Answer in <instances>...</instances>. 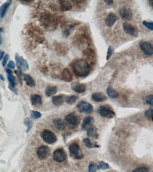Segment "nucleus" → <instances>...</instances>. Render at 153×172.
Masks as SVG:
<instances>
[{"instance_id": "0eeeda50", "label": "nucleus", "mask_w": 153, "mask_h": 172, "mask_svg": "<svg viewBox=\"0 0 153 172\" xmlns=\"http://www.w3.org/2000/svg\"><path fill=\"white\" fill-rule=\"evenodd\" d=\"M53 158L56 162H62L66 160L67 159V154L63 149L58 148L54 152Z\"/></svg>"}, {"instance_id": "4468645a", "label": "nucleus", "mask_w": 153, "mask_h": 172, "mask_svg": "<svg viewBox=\"0 0 153 172\" xmlns=\"http://www.w3.org/2000/svg\"><path fill=\"white\" fill-rule=\"evenodd\" d=\"M54 125L56 128L59 130H64L66 127V125L64 121L60 118H56L53 121Z\"/></svg>"}, {"instance_id": "20e7f679", "label": "nucleus", "mask_w": 153, "mask_h": 172, "mask_svg": "<svg viewBox=\"0 0 153 172\" xmlns=\"http://www.w3.org/2000/svg\"><path fill=\"white\" fill-rule=\"evenodd\" d=\"M42 139L48 144H52L56 141L57 137L55 134L48 130H45L42 131L41 134Z\"/></svg>"}, {"instance_id": "2f4dec72", "label": "nucleus", "mask_w": 153, "mask_h": 172, "mask_svg": "<svg viewBox=\"0 0 153 172\" xmlns=\"http://www.w3.org/2000/svg\"><path fill=\"white\" fill-rule=\"evenodd\" d=\"M24 124L27 127V132H28V131H29L31 129L32 127V122L30 119L27 118L25 119Z\"/></svg>"}, {"instance_id": "423d86ee", "label": "nucleus", "mask_w": 153, "mask_h": 172, "mask_svg": "<svg viewBox=\"0 0 153 172\" xmlns=\"http://www.w3.org/2000/svg\"><path fill=\"white\" fill-rule=\"evenodd\" d=\"M76 107L79 112L85 114H91L93 113L94 109V107L90 103L85 101H81L79 102Z\"/></svg>"}, {"instance_id": "c85d7f7f", "label": "nucleus", "mask_w": 153, "mask_h": 172, "mask_svg": "<svg viewBox=\"0 0 153 172\" xmlns=\"http://www.w3.org/2000/svg\"><path fill=\"white\" fill-rule=\"evenodd\" d=\"M7 78L10 83V85L12 87H15L17 84V81L15 76L13 75H8Z\"/></svg>"}, {"instance_id": "a18cd8bd", "label": "nucleus", "mask_w": 153, "mask_h": 172, "mask_svg": "<svg viewBox=\"0 0 153 172\" xmlns=\"http://www.w3.org/2000/svg\"><path fill=\"white\" fill-rule=\"evenodd\" d=\"M105 2L107 4V5H111L113 4V1H111V0H107V1H105Z\"/></svg>"}, {"instance_id": "a211bd4d", "label": "nucleus", "mask_w": 153, "mask_h": 172, "mask_svg": "<svg viewBox=\"0 0 153 172\" xmlns=\"http://www.w3.org/2000/svg\"><path fill=\"white\" fill-rule=\"evenodd\" d=\"M65 98V97L63 95L54 96L52 97V102L56 106H60L64 102Z\"/></svg>"}, {"instance_id": "a19ab883", "label": "nucleus", "mask_w": 153, "mask_h": 172, "mask_svg": "<svg viewBox=\"0 0 153 172\" xmlns=\"http://www.w3.org/2000/svg\"><path fill=\"white\" fill-rule=\"evenodd\" d=\"M15 67V64L13 61H9L8 65H7V67L8 68L11 69H14Z\"/></svg>"}, {"instance_id": "aec40b11", "label": "nucleus", "mask_w": 153, "mask_h": 172, "mask_svg": "<svg viewBox=\"0 0 153 172\" xmlns=\"http://www.w3.org/2000/svg\"><path fill=\"white\" fill-rule=\"evenodd\" d=\"M94 123V119L92 117H87L85 118L82 124V129L85 130L88 127L93 125Z\"/></svg>"}, {"instance_id": "b1692460", "label": "nucleus", "mask_w": 153, "mask_h": 172, "mask_svg": "<svg viewBox=\"0 0 153 172\" xmlns=\"http://www.w3.org/2000/svg\"><path fill=\"white\" fill-rule=\"evenodd\" d=\"M57 92V88L56 86H49L46 88L45 93L47 96H52Z\"/></svg>"}, {"instance_id": "f704fd0d", "label": "nucleus", "mask_w": 153, "mask_h": 172, "mask_svg": "<svg viewBox=\"0 0 153 172\" xmlns=\"http://www.w3.org/2000/svg\"><path fill=\"white\" fill-rule=\"evenodd\" d=\"M145 101L148 104L151 106L153 105V95H148L145 97Z\"/></svg>"}, {"instance_id": "79ce46f5", "label": "nucleus", "mask_w": 153, "mask_h": 172, "mask_svg": "<svg viewBox=\"0 0 153 172\" xmlns=\"http://www.w3.org/2000/svg\"><path fill=\"white\" fill-rule=\"evenodd\" d=\"M9 88L11 91H13V93H14L15 94L17 93V90L15 88V87H12V86L9 85Z\"/></svg>"}, {"instance_id": "9b49d317", "label": "nucleus", "mask_w": 153, "mask_h": 172, "mask_svg": "<svg viewBox=\"0 0 153 172\" xmlns=\"http://www.w3.org/2000/svg\"><path fill=\"white\" fill-rule=\"evenodd\" d=\"M140 48L145 54L149 56L153 54V47L150 43L148 42H143L140 44Z\"/></svg>"}, {"instance_id": "f03ea898", "label": "nucleus", "mask_w": 153, "mask_h": 172, "mask_svg": "<svg viewBox=\"0 0 153 172\" xmlns=\"http://www.w3.org/2000/svg\"><path fill=\"white\" fill-rule=\"evenodd\" d=\"M65 123L70 129L76 128L80 124V118L76 112H71L65 118Z\"/></svg>"}, {"instance_id": "1a4fd4ad", "label": "nucleus", "mask_w": 153, "mask_h": 172, "mask_svg": "<svg viewBox=\"0 0 153 172\" xmlns=\"http://www.w3.org/2000/svg\"><path fill=\"white\" fill-rule=\"evenodd\" d=\"M15 59L19 69L24 71H26L28 69L29 65L28 63L22 56H20L18 54H16Z\"/></svg>"}, {"instance_id": "393cba45", "label": "nucleus", "mask_w": 153, "mask_h": 172, "mask_svg": "<svg viewBox=\"0 0 153 172\" xmlns=\"http://www.w3.org/2000/svg\"><path fill=\"white\" fill-rule=\"evenodd\" d=\"M107 94L110 98L115 99L119 96V94L117 91L111 87H109L107 89Z\"/></svg>"}, {"instance_id": "2eb2a0df", "label": "nucleus", "mask_w": 153, "mask_h": 172, "mask_svg": "<svg viewBox=\"0 0 153 172\" xmlns=\"http://www.w3.org/2000/svg\"><path fill=\"white\" fill-rule=\"evenodd\" d=\"M61 78L65 82H71L73 80V75L68 69L65 68L63 70L61 75Z\"/></svg>"}, {"instance_id": "7c9ffc66", "label": "nucleus", "mask_w": 153, "mask_h": 172, "mask_svg": "<svg viewBox=\"0 0 153 172\" xmlns=\"http://www.w3.org/2000/svg\"><path fill=\"white\" fill-rule=\"evenodd\" d=\"M98 167H99V169H102V170H106V169H110L109 164L104 162H100L99 163Z\"/></svg>"}, {"instance_id": "dca6fc26", "label": "nucleus", "mask_w": 153, "mask_h": 172, "mask_svg": "<svg viewBox=\"0 0 153 172\" xmlns=\"http://www.w3.org/2000/svg\"><path fill=\"white\" fill-rule=\"evenodd\" d=\"M92 99L97 102H102L107 99V97L101 93H95L92 95Z\"/></svg>"}, {"instance_id": "39448f33", "label": "nucleus", "mask_w": 153, "mask_h": 172, "mask_svg": "<svg viewBox=\"0 0 153 172\" xmlns=\"http://www.w3.org/2000/svg\"><path fill=\"white\" fill-rule=\"evenodd\" d=\"M98 113L101 117L107 118H112L115 116V114L112 109L106 106H101L98 109Z\"/></svg>"}, {"instance_id": "e433bc0d", "label": "nucleus", "mask_w": 153, "mask_h": 172, "mask_svg": "<svg viewBox=\"0 0 153 172\" xmlns=\"http://www.w3.org/2000/svg\"><path fill=\"white\" fill-rule=\"evenodd\" d=\"M113 51H114V49H113V48L111 46H109L108 49V52H107V56H106L107 60H108L111 57V56L113 54Z\"/></svg>"}, {"instance_id": "473e14b6", "label": "nucleus", "mask_w": 153, "mask_h": 172, "mask_svg": "<svg viewBox=\"0 0 153 172\" xmlns=\"http://www.w3.org/2000/svg\"><path fill=\"white\" fill-rule=\"evenodd\" d=\"M99 169L98 165L94 164H90L89 167V172H96Z\"/></svg>"}, {"instance_id": "f3484780", "label": "nucleus", "mask_w": 153, "mask_h": 172, "mask_svg": "<svg viewBox=\"0 0 153 172\" xmlns=\"http://www.w3.org/2000/svg\"><path fill=\"white\" fill-rule=\"evenodd\" d=\"M117 19V16L114 14L111 13L107 16L105 19V24L109 27H111L115 24Z\"/></svg>"}, {"instance_id": "6e6552de", "label": "nucleus", "mask_w": 153, "mask_h": 172, "mask_svg": "<svg viewBox=\"0 0 153 172\" xmlns=\"http://www.w3.org/2000/svg\"><path fill=\"white\" fill-rule=\"evenodd\" d=\"M37 155L40 159H44L47 158L50 156V150L46 146H42L39 147L37 150Z\"/></svg>"}, {"instance_id": "ea45409f", "label": "nucleus", "mask_w": 153, "mask_h": 172, "mask_svg": "<svg viewBox=\"0 0 153 172\" xmlns=\"http://www.w3.org/2000/svg\"><path fill=\"white\" fill-rule=\"evenodd\" d=\"M149 169L146 167H140L135 169L133 172H148Z\"/></svg>"}, {"instance_id": "6ab92c4d", "label": "nucleus", "mask_w": 153, "mask_h": 172, "mask_svg": "<svg viewBox=\"0 0 153 172\" xmlns=\"http://www.w3.org/2000/svg\"><path fill=\"white\" fill-rule=\"evenodd\" d=\"M11 4V1H7L3 3L0 7V19H2L7 12Z\"/></svg>"}, {"instance_id": "7ed1b4c3", "label": "nucleus", "mask_w": 153, "mask_h": 172, "mask_svg": "<svg viewBox=\"0 0 153 172\" xmlns=\"http://www.w3.org/2000/svg\"><path fill=\"white\" fill-rule=\"evenodd\" d=\"M70 155L75 159H80L84 157V153L79 144L73 143L69 147Z\"/></svg>"}, {"instance_id": "58836bf2", "label": "nucleus", "mask_w": 153, "mask_h": 172, "mask_svg": "<svg viewBox=\"0 0 153 172\" xmlns=\"http://www.w3.org/2000/svg\"><path fill=\"white\" fill-rule=\"evenodd\" d=\"M9 55L8 54L5 55L4 56V58H3V61L2 62V65L3 67H5V66H6V64H7V61H8V60H9Z\"/></svg>"}, {"instance_id": "4c0bfd02", "label": "nucleus", "mask_w": 153, "mask_h": 172, "mask_svg": "<svg viewBox=\"0 0 153 172\" xmlns=\"http://www.w3.org/2000/svg\"><path fill=\"white\" fill-rule=\"evenodd\" d=\"M15 73L18 76V78L19 79V81L21 84L22 85V70H21L18 69L17 70H16L15 71Z\"/></svg>"}, {"instance_id": "09e8293b", "label": "nucleus", "mask_w": 153, "mask_h": 172, "mask_svg": "<svg viewBox=\"0 0 153 172\" xmlns=\"http://www.w3.org/2000/svg\"><path fill=\"white\" fill-rule=\"evenodd\" d=\"M149 3L150 4V5H151V6H152V7H153V1H149Z\"/></svg>"}, {"instance_id": "a878e982", "label": "nucleus", "mask_w": 153, "mask_h": 172, "mask_svg": "<svg viewBox=\"0 0 153 172\" xmlns=\"http://www.w3.org/2000/svg\"><path fill=\"white\" fill-rule=\"evenodd\" d=\"M83 143L87 148H99L100 146L97 144H94L91 142L89 139L85 138L83 139Z\"/></svg>"}, {"instance_id": "5701e85b", "label": "nucleus", "mask_w": 153, "mask_h": 172, "mask_svg": "<svg viewBox=\"0 0 153 172\" xmlns=\"http://www.w3.org/2000/svg\"><path fill=\"white\" fill-rule=\"evenodd\" d=\"M24 79L26 84L28 86L30 87H34L35 86V82L31 76L28 74H24Z\"/></svg>"}, {"instance_id": "f257e3e1", "label": "nucleus", "mask_w": 153, "mask_h": 172, "mask_svg": "<svg viewBox=\"0 0 153 172\" xmlns=\"http://www.w3.org/2000/svg\"><path fill=\"white\" fill-rule=\"evenodd\" d=\"M73 69L76 75L80 77H86L90 72L89 65L84 60L76 61L74 65Z\"/></svg>"}, {"instance_id": "f8f14e48", "label": "nucleus", "mask_w": 153, "mask_h": 172, "mask_svg": "<svg viewBox=\"0 0 153 172\" xmlns=\"http://www.w3.org/2000/svg\"><path fill=\"white\" fill-rule=\"evenodd\" d=\"M119 15L123 19L131 20L133 18V13L131 10L128 8H124L119 11Z\"/></svg>"}, {"instance_id": "72a5a7b5", "label": "nucleus", "mask_w": 153, "mask_h": 172, "mask_svg": "<svg viewBox=\"0 0 153 172\" xmlns=\"http://www.w3.org/2000/svg\"><path fill=\"white\" fill-rule=\"evenodd\" d=\"M31 116L32 118L38 119L41 117V114L38 111H32L31 114Z\"/></svg>"}, {"instance_id": "4be33fe9", "label": "nucleus", "mask_w": 153, "mask_h": 172, "mask_svg": "<svg viewBox=\"0 0 153 172\" xmlns=\"http://www.w3.org/2000/svg\"><path fill=\"white\" fill-rule=\"evenodd\" d=\"M31 101L32 105L39 106L42 103V100L41 96L39 95H33L31 97Z\"/></svg>"}, {"instance_id": "37998d69", "label": "nucleus", "mask_w": 153, "mask_h": 172, "mask_svg": "<svg viewBox=\"0 0 153 172\" xmlns=\"http://www.w3.org/2000/svg\"><path fill=\"white\" fill-rule=\"evenodd\" d=\"M6 72L8 74V75H13V71L10 69H6Z\"/></svg>"}, {"instance_id": "bb28decb", "label": "nucleus", "mask_w": 153, "mask_h": 172, "mask_svg": "<svg viewBox=\"0 0 153 172\" xmlns=\"http://www.w3.org/2000/svg\"><path fill=\"white\" fill-rule=\"evenodd\" d=\"M61 8L63 11H67L71 8V5L69 1H60Z\"/></svg>"}, {"instance_id": "412c9836", "label": "nucleus", "mask_w": 153, "mask_h": 172, "mask_svg": "<svg viewBox=\"0 0 153 172\" xmlns=\"http://www.w3.org/2000/svg\"><path fill=\"white\" fill-rule=\"evenodd\" d=\"M87 134L89 137L97 139L99 137L98 130L95 127H91L87 130Z\"/></svg>"}, {"instance_id": "cd10ccee", "label": "nucleus", "mask_w": 153, "mask_h": 172, "mask_svg": "<svg viewBox=\"0 0 153 172\" xmlns=\"http://www.w3.org/2000/svg\"><path fill=\"white\" fill-rule=\"evenodd\" d=\"M78 99V96H76V95H71V96H67L65 97V101L68 104H72L75 103Z\"/></svg>"}, {"instance_id": "c03bdc74", "label": "nucleus", "mask_w": 153, "mask_h": 172, "mask_svg": "<svg viewBox=\"0 0 153 172\" xmlns=\"http://www.w3.org/2000/svg\"><path fill=\"white\" fill-rule=\"evenodd\" d=\"M2 28H0V45H1L2 43V38L1 36V32H2Z\"/></svg>"}, {"instance_id": "c756f323", "label": "nucleus", "mask_w": 153, "mask_h": 172, "mask_svg": "<svg viewBox=\"0 0 153 172\" xmlns=\"http://www.w3.org/2000/svg\"><path fill=\"white\" fill-rule=\"evenodd\" d=\"M145 115L146 118L149 121H153V110L152 109H149L146 110L145 112Z\"/></svg>"}, {"instance_id": "de8ad7c7", "label": "nucleus", "mask_w": 153, "mask_h": 172, "mask_svg": "<svg viewBox=\"0 0 153 172\" xmlns=\"http://www.w3.org/2000/svg\"><path fill=\"white\" fill-rule=\"evenodd\" d=\"M0 79L2 81H5V78H4V77H3V75L1 74V75H0Z\"/></svg>"}, {"instance_id": "9d476101", "label": "nucleus", "mask_w": 153, "mask_h": 172, "mask_svg": "<svg viewBox=\"0 0 153 172\" xmlns=\"http://www.w3.org/2000/svg\"><path fill=\"white\" fill-rule=\"evenodd\" d=\"M123 26L124 31L125 33L133 36H138V31L135 26L126 22L123 24Z\"/></svg>"}, {"instance_id": "ddd939ff", "label": "nucleus", "mask_w": 153, "mask_h": 172, "mask_svg": "<svg viewBox=\"0 0 153 172\" xmlns=\"http://www.w3.org/2000/svg\"><path fill=\"white\" fill-rule=\"evenodd\" d=\"M71 88L74 91L78 93H82L86 91V85L84 84L74 83L71 86Z\"/></svg>"}, {"instance_id": "c9c22d12", "label": "nucleus", "mask_w": 153, "mask_h": 172, "mask_svg": "<svg viewBox=\"0 0 153 172\" xmlns=\"http://www.w3.org/2000/svg\"><path fill=\"white\" fill-rule=\"evenodd\" d=\"M143 25L145 27L148 28L149 29L153 31V24L152 22H148L147 21H144L143 22Z\"/></svg>"}, {"instance_id": "49530a36", "label": "nucleus", "mask_w": 153, "mask_h": 172, "mask_svg": "<svg viewBox=\"0 0 153 172\" xmlns=\"http://www.w3.org/2000/svg\"><path fill=\"white\" fill-rule=\"evenodd\" d=\"M5 52L3 51H0V61H1L3 58Z\"/></svg>"}]
</instances>
